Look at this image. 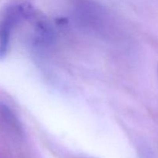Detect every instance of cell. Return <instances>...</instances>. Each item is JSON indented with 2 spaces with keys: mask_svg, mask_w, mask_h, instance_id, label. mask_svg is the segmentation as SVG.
Here are the masks:
<instances>
[{
  "mask_svg": "<svg viewBox=\"0 0 158 158\" xmlns=\"http://www.w3.org/2000/svg\"><path fill=\"white\" fill-rule=\"evenodd\" d=\"M32 9L29 4L12 2L5 6L0 12V60L7 55L11 36L15 26L31 15Z\"/></svg>",
  "mask_w": 158,
  "mask_h": 158,
  "instance_id": "cell-1",
  "label": "cell"
}]
</instances>
